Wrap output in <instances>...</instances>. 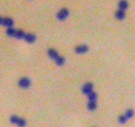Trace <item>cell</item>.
<instances>
[{"instance_id": "1", "label": "cell", "mask_w": 135, "mask_h": 127, "mask_svg": "<svg viewBox=\"0 0 135 127\" xmlns=\"http://www.w3.org/2000/svg\"><path fill=\"white\" fill-rule=\"evenodd\" d=\"M19 86L23 89H27L31 85V80L28 78H22L19 81Z\"/></svg>"}, {"instance_id": "2", "label": "cell", "mask_w": 135, "mask_h": 127, "mask_svg": "<svg viewBox=\"0 0 135 127\" xmlns=\"http://www.w3.org/2000/svg\"><path fill=\"white\" fill-rule=\"evenodd\" d=\"M93 85L92 83H86L85 84H84V86L82 87V93L85 95H89L90 93L93 92Z\"/></svg>"}, {"instance_id": "3", "label": "cell", "mask_w": 135, "mask_h": 127, "mask_svg": "<svg viewBox=\"0 0 135 127\" xmlns=\"http://www.w3.org/2000/svg\"><path fill=\"white\" fill-rule=\"evenodd\" d=\"M69 15V11L67 9H62L58 13L57 18L60 21H64L66 19Z\"/></svg>"}, {"instance_id": "4", "label": "cell", "mask_w": 135, "mask_h": 127, "mask_svg": "<svg viewBox=\"0 0 135 127\" xmlns=\"http://www.w3.org/2000/svg\"><path fill=\"white\" fill-rule=\"evenodd\" d=\"M88 47L86 46L85 44H81L76 47V48H75V51L77 54H85L88 51Z\"/></svg>"}, {"instance_id": "5", "label": "cell", "mask_w": 135, "mask_h": 127, "mask_svg": "<svg viewBox=\"0 0 135 127\" xmlns=\"http://www.w3.org/2000/svg\"><path fill=\"white\" fill-rule=\"evenodd\" d=\"M24 39L28 43H34L37 40V37L35 34H32V33H27V34H25Z\"/></svg>"}, {"instance_id": "6", "label": "cell", "mask_w": 135, "mask_h": 127, "mask_svg": "<svg viewBox=\"0 0 135 127\" xmlns=\"http://www.w3.org/2000/svg\"><path fill=\"white\" fill-rule=\"evenodd\" d=\"M14 22L13 21V19H11V18L7 17V18H4L3 21V25H4L5 26L8 28H12L13 26Z\"/></svg>"}, {"instance_id": "7", "label": "cell", "mask_w": 135, "mask_h": 127, "mask_svg": "<svg viewBox=\"0 0 135 127\" xmlns=\"http://www.w3.org/2000/svg\"><path fill=\"white\" fill-rule=\"evenodd\" d=\"M48 56L52 60H56L58 57V53L56 51V50L54 48H50L48 50Z\"/></svg>"}, {"instance_id": "8", "label": "cell", "mask_w": 135, "mask_h": 127, "mask_svg": "<svg viewBox=\"0 0 135 127\" xmlns=\"http://www.w3.org/2000/svg\"><path fill=\"white\" fill-rule=\"evenodd\" d=\"M128 6H129V4H128V2L126 0H121L119 2V10H122V11H125L128 8Z\"/></svg>"}, {"instance_id": "9", "label": "cell", "mask_w": 135, "mask_h": 127, "mask_svg": "<svg viewBox=\"0 0 135 127\" xmlns=\"http://www.w3.org/2000/svg\"><path fill=\"white\" fill-rule=\"evenodd\" d=\"M115 17L118 20H123L125 17V13L124 11L119 10L118 11H116V14H115Z\"/></svg>"}, {"instance_id": "10", "label": "cell", "mask_w": 135, "mask_h": 127, "mask_svg": "<svg viewBox=\"0 0 135 127\" xmlns=\"http://www.w3.org/2000/svg\"><path fill=\"white\" fill-rule=\"evenodd\" d=\"M97 102L95 101H89L87 103V108L91 111H94L97 108Z\"/></svg>"}, {"instance_id": "11", "label": "cell", "mask_w": 135, "mask_h": 127, "mask_svg": "<svg viewBox=\"0 0 135 127\" xmlns=\"http://www.w3.org/2000/svg\"><path fill=\"white\" fill-rule=\"evenodd\" d=\"M87 97H88L89 101H95L97 102V95L95 92H92L89 94L87 95Z\"/></svg>"}, {"instance_id": "12", "label": "cell", "mask_w": 135, "mask_h": 127, "mask_svg": "<svg viewBox=\"0 0 135 127\" xmlns=\"http://www.w3.org/2000/svg\"><path fill=\"white\" fill-rule=\"evenodd\" d=\"M25 33L24 31H21V30H17L15 33V38L17 39H24L25 37Z\"/></svg>"}, {"instance_id": "13", "label": "cell", "mask_w": 135, "mask_h": 127, "mask_svg": "<svg viewBox=\"0 0 135 127\" xmlns=\"http://www.w3.org/2000/svg\"><path fill=\"white\" fill-rule=\"evenodd\" d=\"M16 31H17V30L14 29L13 27L12 28H8L6 31V33L9 37H10L15 38Z\"/></svg>"}, {"instance_id": "14", "label": "cell", "mask_w": 135, "mask_h": 127, "mask_svg": "<svg viewBox=\"0 0 135 127\" xmlns=\"http://www.w3.org/2000/svg\"><path fill=\"white\" fill-rule=\"evenodd\" d=\"M55 62H56V65L58 66L64 65V63H65V58L64 57H62V56H58L55 60Z\"/></svg>"}, {"instance_id": "15", "label": "cell", "mask_w": 135, "mask_h": 127, "mask_svg": "<svg viewBox=\"0 0 135 127\" xmlns=\"http://www.w3.org/2000/svg\"><path fill=\"white\" fill-rule=\"evenodd\" d=\"M16 125H17L19 127H25L26 126V121L23 119L19 117Z\"/></svg>"}, {"instance_id": "16", "label": "cell", "mask_w": 135, "mask_h": 127, "mask_svg": "<svg viewBox=\"0 0 135 127\" xmlns=\"http://www.w3.org/2000/svg\"><path fill=\"white\" fill-rule=\"evenodd\" d=\"M134 111L132 109H128L126 111L125 114H124V115H125L126 117L128 119H131L134 116Z\"/></svg>"}, {"instance_id": "17", "label": "cell", "mask_w": 135, "mask_h": 127, "mask_svg": "<svg viewBox=\"0 0 135 127\" xmlns=\"http://www.w3.org/2000/svg\"><path fill=\"white\" fill-rule=\"evenodd\" d=\"M128 119L126 117V116L124 115H121V116L119 117V122L121 124H124L127 121Z\"/></svg>"}, {"instance_id": "18", "label": "cell", "mask_w": 135, "mask_h": 127, "mask_svg": "<svg viewBox=\"0 0 135 127\" xmlns=\"http://www.w3.org/2000/svg\"><path fill=\"white\" fill-rule=\"evenodd\" d=\"M19 117L18 116H16V115H13V116H11V118H10V121H11V122L12 123V124H17V121H18V119H19Z\"/></svg>"}, {"instance_id": "19", "label": "cell", "mask_w": 135, "mask_h": 127, "mask_svg": "<svg viewBox=\"0 0 135 127\" xmlns=\"http://www.w3.org/2000/svg\"><path fill=\"white\" fill-rule=\"evenodd\" d=\"M3 18H2V17H0V25H3Z\"/></svg>"}]
</instances>
